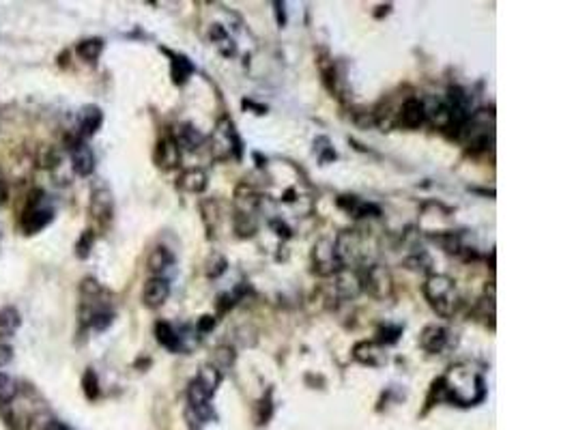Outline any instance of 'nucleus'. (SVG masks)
Masks as SVG:
<instances>
[{"label": "nucleus", "instance_id": "f704fd0d", "mask_svg": "<svg viewBox=\"0 0 574 430\" xmlns=\"http://www.w3.org/2000/svg\"><path fill=\"white\" fill-rule=\"evenodd\" d=\"M215 359H222V366L228 368L235 361V349L232 346H220L215 351Z\"/></svg>", "mask_w": 574, "mask_h": 430}, {"label": "nucleus", "instance_id": "2f4dec72", "mask_svg": "<svg viewBox=\"0 0 574 430\" xmlns=\"http://www.w3.org/2000/svg\"><path fill=\"white\" fill-rule=\"evenodd\" d=\"M430 256L424 252V250H420V252H413L411 256H407L405 259V267L407 269H413V271H426V269H430Z\"/></svg>", "mask_w": 574, "mask_h": 430}, {"label": "nucleus", "instance_id": "58836bf2", "mask_svg": "<svg viewBox=\"0 0 574 430\" xmlns=\"http://www.w3.org/2000/svg\"><path fill=\"white\" fill-rule=\"evenodd\" d=\"M9 200V186L5 179H0V207H5Z\"/></svg>", "mask_w": 574, "mask_h": 430}, {"label": "nucleus", "instance_id": "a211bd4d", "mask_svg": "<svg viewBox=\"0 0 574 430\" xmlns=\"http://www.w3.org/2000/svg\"><path fill=\"white\" fill-rule=\"evenodd\" d=\"M164 52L170 56V76H172V82L176 86L187 84V80L194 76V72H196L194 63H191V60L185 54H174V52H168V50H164Z\"/></svg>", "mask_w": 574, "mask_h": 430}, {"label": "nucleus", "instance_id": "473e14b6", "mask_svg": "<svg viewBox=\"0 0 574 430\" xmlns=\"http://www.w3.org/2000/svg\"><path fill=\"white\" fill-rule=\"evenodd\" d=\"M239 299H237V295L235 293H222L220 297H218V315H226L230 308H235V303H237Z\"/></svg>", "mask_w": 574, "mask_h": 430}, {"label": "nucleus", "instance_id": "ddd939ff", "mask_svg": "<svg viewBox=\"0 0 574 430\" xmlns=\"http://www.w3.org/2000/svg\"><path fill=\"white\" fill-rule=\"evenodd\" d=\"M153 159L162 170H172L181 164V147L176 145L172 136H166L157 142Z\"/></svg>", "mask_w": 574, "mask_h": 430}, {"label": "nucleus", "instance_id": "c85d7f7f", "mask_svg": "<svg viewBox=\"0 0 574 430\" xmlns=\"http://www.w3.org/2000/svg\"><path fill=\"white\" fill-rule=\"evenodd\" d=\"M226 269H228V261L218 252H213L205 263V273H207V278H213V280L220 278L222 273H226Z\"/></svg>", "mask_w": 574, "mask_h": 430}, {"label": "nucleus", "instance_id": "6e6552de", "mask_svg": "<svg viewBox=\"0 0 574 430\" xmlns=\"http://www.w3.org/2000/svg\"><path fill=\"white\" fill-rule=\"evenodd\" d=\"M398 125H403L405 130H417L426 123V103L420 97H409L403 101L400 110H398Z\"/></svg>", "mask_w": 574, "mask_h": 430}, {"label": "nucleus", "instance_id": "f8f14e48", "mask_svg": "<svg viewBox=\"0 0 574 430\" xmlns=\"http://www.w3.org/2000/svg\"><path fill=\"white\" fill-rule=\"evenodd\" d=\"M420 346L430 355H441L450 344V332L443 325H426L420 334Z\"/></svg>", "mask_w": 574, "mask_h": 430}, {"label": "nucleus", "instance_id": "0eeeda50", "mask_svg": "<svg viewBox=\"0 0 574 430\" xmlns=\"http://www.w3.org/2000/svg\"><path fill=\"white\" fill-rule=\"evenodd\" d=\"M91 215L99 226H110L114 217V196L108 186H95L91 192Z\"/></svg>", "mask_w": 574, "mask_h": 430}, {"label": "nucleus", "instance_id": "9d476101", "mask_svg": "<svg viewBox=\"0 0 574 430\" xmlns=\"http://www.w3.org/2000/svg\"><path fill=\"white\" fill-rule=\"evenodd\" d=\"M336 205H338L344 213H349L351 217H355V220L378 217V215H381V207H378V205L368 203V200H364V198H359V196H355V194H342V196H338V198H336Z\"/></svg>", "mask_w": 574, "mask_h": 430}, {"label": "nucleus", "instance_id": "f3484780", "mask_svg": "<svg viewBox=\"0 0 574 430\" xmlns=\"http://www.w3.org/2000/svg\"><path fill=\"white\" fill-rule=\"evenodd\" d=\"M147 267H149L151 276L166 278V273L174 267V254L166 248V245H157V248L151 250V254L147 259Z\"/></svg>", "mask_w": 574, "mask_h": 430}, {"label": "nucleus", "instance_id": "5701e85b", "mask_svg": "<svg viewBox=\"0 0 574 430\" xmlns=\"http://www.w3.org/2000/svg\"><path fill=\"white\" fill-rule=\"evenodd\" d=\"M232 228L237 232V237L247 239L254 237L259 230V217L257 213H243V211H235L232 213Z\"/></svg>", "mask_w": 574, "mask_h": 430}, {"label": "nucleus", "instance_id": "dca6fc26", "mask_svg": "<svg viewBox=\"0 0 574 430\" xmlns=\"http://www.w3.org/2000/svg\"><path fill=\"white\" fill-rule=\"evenodd\" d=\"M176 186L189 194H203L209 188V176L203 168H189L181 172V176L176 179Z\"/></svg>", "mask_w": 574, "mask_h": 430}, {"label": "nucleus", "instance_id": "7ed1b4c3", "mask_svg": "<svg viewBox=\"0 0 574 430\" xmlns=\"http://www.w3.org/2000/svg\"><path fill=\"white\" fill-rule=\"evenodd\" d=\"M43 198H45L43 190L30 192L26 207L22 211V217H20V228L24 234H37L39 230L50 226V222L54 220V209L45 207Z\"/></svg>", "mask_w": 574, "mask_h": 430}, {"label": "nucleus", "instance_id": "c9c22d12", "mask_svg": "<svg viewBox=\"0 0 574 430\" xmlns=\"http://www.w3.org/2000/svg\"><path fill=\"white\" fill-rule=\"evenodd\" d=\"M13 361V349L7 342H0V368H5Z\"/></svg>", "mask_w": 574, "mask_h": 430}, {"label": "nucleus", "instance_id": "393cba45", "mask_svg": "<svg viewBox=\"0 0 574 430\" xmlns=\"http://www.w3.org/2000/svg\"><path fill=\"white\" fill-rule=\"evenodd\" d=\"M20 394V385L13 377H9L7 373L0 370V407H7L16 400V396Z\"/></svg>", "mask_w": 574, "mask_h": 430}, {"label": "nucleus", "instance_id": "20e7f679", "mask_svg": "<svg viewBox=\"0 0 574 430\" xmlns=\"http://www.w3.org/2000/svg\"><path fill=\"white\" fill-rule=\"evenodd\" d=\"M359 280H361V290H366L374 299H388L394 290V280L390 271L383 265H361L357 267Z\"/></svg>", "mask_w": 574, "mask_h": 430}, {"label": "nucleus", "instance_id": "6ab92c4d", "mask_svg": "<svg viewBox=\"0 0 574 430\" xmlns=\"http://www.w3.org/2000/svg\"><path fill=\"white\" fill-rule=\"evenodd\" d=\"M172 138L176 140L179 147H183L187 151H196L207 142V136L198 128L191 125V123H181V125L176 128V136H172Z\"/></svg>", "mask_w": 574, "mask_h": 430}, {"label": "nucleus", "instance_id": "7c9ffc66", "mask_svg": "<svg viewBox=\"0 0 574 430\" xmlns=\"http://www.w3.org/2000/svg\"><path fill=\"white\" fill-rule=\"evenodd\" d=\"M314 151L318 153V162H321V164H330V162H334L338 157L336 151H334V147H332V142H330V138H325V136L316 138Z\"/></svg>", "mask_w": 574, "mask_h": 430}, {"label": "nucleus", "instance_id": "39448f33", "mask_svg": "<svg viewBox=\"0 0 574 430\" xmlns=\"http://www.w3.org/2000/svg\"><path fill=\"white\" fill-rule=\"evenodd\" d=\"M312 271L321 278H330V276H336L342 265L336 256V245H334V237H323L314 243L312 248Z\"/></svg>", "mask_w": 574, "mask_h": 430}, {"label": "nucleus", "instance_id": "4468645a", "mask_svg": "<svg viewBox=\"0 0 574 430\" xmlns=\"http://www.w3.org/2000/svg\"><path fill=\"white\" fill-rule=\"evenodd\" d=\"M103 125V112H101V108L99 106H95V103H89V106H84L82 110H80V123H78V136L82 138V140H89V138H93L97 132H99V128Z\"/></svg>", "mask_w": 574, "mask_h": 430}, {"label": "nucleus", "instance_id": "aec40b11", "mask_svg": "<svg viewBox=\"0 0 574 430\" xmlns=\"http://www.w3.org/2000/svg\"><path fill=\"white\" fill-rule=\"evenodd\" d=\"M22 327V315L13 305L0 308V342H5L16 336V332Z\"/></svg>", "mask_w": 574, "mask_h": 430}, {"label": "nucleus", "instance_id": "b1692460", "mask_svg": "<svg viewBox=\"0 0 574 430\" xmlns=\"http://www.w3.org/2000/svg\"><path fill=\"white\" fill-rule=\"evenodd\" d=\"M103 52V39L99 37H89V39H82L78 45H76V54L84 60V63H91L95 65L99 56Z\"/></svg>", "mask_w": 574, "mask_h": 430}, {"label": "nucleus", "instance_id": "72a5a7b5", "mask_svg": "<svg viewBox=\"0 0 574 430\" xmlns=\"http://www.w3.org/2000/svg\"><path fill=\"white\" fill-rule=\"evenodd\" d=\"M215 325H218V317H213V315H203L194 327H196V329H198V334L203 336V334L213 332V329H215Z\"/></svg>", "mask_w": 574, "mask_h": 430}, {"label": "nucleus", "instance_id": "bb28decb", "mask_svg": "<svg viewBox=\"0 0 574 430\" xmlns=\"http://www.w3.org/2000/svg\"><path fill=\"white\" fill-rule=\"evenodd\" d=\"M82 392L89 400H97L99 398V377L93 368H86L82 375Z\"/></svg>", "mask_w": 574, "mask_h": 430}, {"label": "nucleus", "instance_id": "4be33fe9", "mask_svg": "<svg viewBox=\"0 0 574 430\" xmlns=\"http://www.w3.org/2000/svg\"><path fill=\"white\" fill-rule=\"evenodd\" d=\"M155 338L157 342L170 351V353H181V340H179V332L172 323L168 321H157L155 323Z\"/></svg>", "mask_w": 574, "mask_h": 430}, {"label": "nucleus", "instance_id": "423d86ee", "mask_svg": "<svg viewBox=\"0 0 574 430\" xmlns=\"http://www.w3.org/2000/svg\"><path fill=\"white\" fill-rule=\"evenodd\" d=\"M65 145H67V153H69V159H72V170L78 174V176H91L95 172V153L93 149L89 147L86 140H82L78 134L76 136H67L65 138Z\"/></svg>", "mask_w": 574, "mask_h": 430}, {"label": "nucleus", "instance_id": "9b49d317", "mask_svg": "<svg viewBox=\"0 0 574 430\" xmlns=\"http://www.w3.org/2000/svg\"><path fill=\"white\" fill-rule=\"evenodd\" d=\"M170 297V282L168 278H155L151 276L147 282H145V288H142V303L151 310H157L162 305L168 301Z\"/></svg>", "mask_w": 574, "mask_h": 430}, {"label": "nucleus", "instance_id": "2eb2a0df", "mask_svg": "<svg viewBox=\"0 0 574 430\" xmlns=\"http://www.w3.org/2000/svg\"><path fill=\"white\" fill-rule=\"evenodd\" d=\"M334 290L340 299H355L361 293V280L357 269H340L334 276Z\"/></svg>", "mask_w": 574, "mask_h": 430}, {"label": "nucleus", "instance_id": "f257e3e1", "mask_svg": "<svg viewBox=\"0 0 574 430\" xmlns=\"http://www.w3.org/2000/svg\"><path fill=\"white\" fill-rule=\"evenodd\" d=\"M422 290H424L426 301L430 303V308L439 317L450 319L458 310L461 297H458L456 280H452L450 276H443V273L428 276L426 282H424V286H422Z\"/></svg>", "mask_w": 574, "mask_h": 430}, {"label": "nucleus", "instance_id": "c756f323", "mask_svg": "<svg viewBox=\"0 0 574 430\" xmlns=\"http://www.w3.org/2000/svg\"><path fill=\"white\" fill-rule=\"evenodd\" d=\"M93 245H95V232H93L91 228H86V230L80 234V239L76 241V256H78L80 261L89 259V256H91V250H93Z\"/></svg>", "mask_w": 574, "mask_h": 430}, {"label": "nucleus", "instance_id": "4c0bfd02", "mask_svg": "<svg viewBox=\"0 0 574 430\" xmlns=\"http://www.w3.org/2000/svg\"><path fill=\"white\" fill-rule=\"evenodd\" d=\"M276 7V20H278V26H286V11H284V3H274Z\"/></svg>", "mask_w": 574, "mask_h": 430}, {"label": "nucleus", "instance_id": "cd10ccee", "mask_svg": "<svg viewBox=\"0 0 574 430\" xmlns=\"http://www.w3.org/2000/svg\"><path fill=\"white\" fill-rule=\"evenodd\" d=\"M37 164L41 168H47V170L56 168L60 164V151L56 147H41L37 151Z\"/></svg>", "mask_w": 574, "mask_h": 430}, {"label": "nucleus", "instance_id": "f03ea898", "mask_svg": "<svg viewBox=\"0 0 574 430\" xmlns=\"http://www.w3.org/2000/svg\"><path fill=\"white\" fill-rule=\"evenodd\" d=\"M213 157L215 159H241L243 157V142L235 130V123L228 116H222L213 132Z\"/></svg>", "mask_w": 574, "mask_h": 430}, {"label": "nucleus", "instance_id": "412c9836", "mask_svg": "<svg viewBox=\"0 0 574 430\" xmlns=\"http://www.w3.org/2000/svg\"><path fill=\"white\" fill-rule=\"evenodd\" d=\"M209 39H211V43L215 45V50H218L222 56H226V58L237 56V43H235V39L230 37V33H228L222 24H213V26H211Z\"/></svg>", "mask_w": 574, "mask_h": 430}, {"label": "nucleus", "instance_id": "a878e982", "mask_svg": "<svg viewBox=\"0 0 574 430\" xmlns=\"http://www.w3.org/2000/svg\"><path fill=\"white\" fill-rule=\"evenodd\" d=\"M403 336V327L400 325H381L376 329V340L381 346H388V344H396Z\"/></svg>", "mask_w": 574, "mask_h": 430}, {"label": "nucleus", "instance_id": "e433bc0d", "mask_svg": "<svg viewBox=\"0 0 574 430\" xmlns=\"http://www.w3.org/2000/svg\"><path fill=\"white\" fill-rule=\"evenodd\" d=\"M271 228L276 230V234L278 237H282V239H291L293 237V232H291V228L282 222V220H271Z\"/></svg>", "mask_w": 574, "mask_h": 430}, {"label": "nucleus", "instance_id": "ea45409f", "mask_svg": "<svg viewBox=\"0 0 574 430\" xmlns=\"http://www.w3.org/2000/svg\"><path fill=\"white\" fill-rule=\"evenodd\" d=\"M43 430H72L67 424H62V421H58V419H50L45 426H43Z\"/></svg>", "mask_w": 574, "mask_h": 430}, {"label": "nucleus", "instance_id": "1a4fd4ad", "mask_svg": "<svg viewBox=\"0 0 574 430\" xmlns=\"http://www.w3.org/2000/svg\"><path fill=\"white\" fill-rule=\"evenodd\" d=\"M353 359L368 368H381L388 363V353L374 340H361L353 346Z\"/></svg>", "mask_w": 574, "mask_h": 430}]
</instances>
